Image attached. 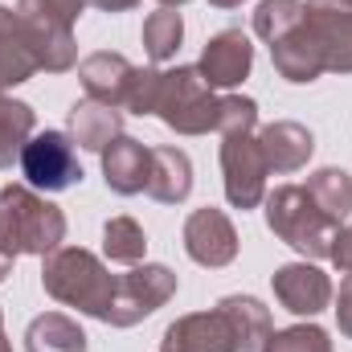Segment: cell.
<instances>
[{"label": "cell", "mask_w": 352, "mask_h": 352, "mask_svg": "<svg viewBox=\"0 0 352 352\" xmlns=\"http://www.w3.org/2000/svg\"><path fill=\"white\" fill-rule=\"evenodd\" d=\"M66 242V213L37 197L29 184H4L0 188V250L8 258L21 254H54Z\"/></svg>", "instance_id": "cell-1"}, {"label": "cell", "mask_w": 352, "mask_h": 352, "mask_svg": "<svg viewBox=\"0 0 352 352\" xmlns=\"http://www.w3.org/2000/svg\"><path fill=\"white\" fill-rule=\"evenodd\" d=\"M41 287H45L58 303L78 307L82 316L107 324V311H111L119 274H111V270L98 263L90 250H82V246H58L54 254H45Z\"/></svg>", "instance_id": "cell-2"}, {"label": "cell", "mask_w": 352, "mask_h": 352, "mask_svg": "<svg viewBox=\"0 0 352 352\" xmlns=\"http://www.w3.org/2000/svg\"><path fill=\"white\" fill-rule=\"evenodd\" d=\"M90 0H16V16L25 25V37L33 45L37 70L66 74L78 66V41L74 21L82 16Z\"/></svg>", "instance_id": "cell-3"}, {"label": "cell", "mask_w": 352, "mask_h": 352, "mask_svg": "<svg viewBox=\"0 0 352 352\" xmlns=\"http://www.w3.org/2000/svg\"><path fill=\"white\" fill-rule=\"evenodd\" d=\"M263 201H266V226L278 242H287L303 258H328L332 238H336L340 226L311 201V192L303 184H278Z\"/></svg>", "instance_id": "cell-4"}, {"label": "cell", "mask_w": 352, "mask_h": 352, "mask_svg": "<svg viewBox=\"0 0 352 352\" xmlns=\"http://www.w3.org/2000/svg\"><path fill=\"white\" fill-rule=\"evenodd\" d=\"M217 102L221 98L201 78L197 66H176V70H164L160 78L156 115L180 135H205V131H217Z\"/></svg>", "instance_id": "cell-5"}, {"label": "cell", "mask_w": 352, "mask_h": 352, "mask_svg": "<svg viewBox=\"0 0 352 352\" xmlns=\"http://www.w3.org/2000/svg\"><path fill=\"white\" fill-rule=\"evenodd\" d=\"M176 287H180V278H176L168 266H160V263L131 266L127 274H119V287H115L107 324L111 328H135L140 320H148L152 311H160L173 299Z\"/></svg>", "instance_id": "cell-6"}, {"label": "cell", "mask_w": 352, "mask_h": 352, "mask_svg": "<svg viewBox=\"0 0 352 352\" xmlns=\"http://www.w3.org/2000/svg\"><path fill=\"white\" fill-rule=\"evenodd\" d=\"M21 173L29 180V188H41V192H62V188L78 184L82 164L74 156V140L62 135V131L29 135L25 152H21Z\"/></svg>", "instance_id": "cell-7"}, {"label": "cell", "mask_w": 352, "mask_h": 352, "mask_svg": "<svg viewBox=\"0 0 352 352\" xmlns=\"http://www.w3.org/2000/svg\"><path fill=\"white\" fill-rule=\"evenodd\" d=\"M221 173H226V197L234 209H254L266 197V156L250 131L221 135Z\"/></svg>", "instance_id": "cell-8"}, {"label": "cell", "mask_w": 352, "mask_h": 352, "mask_svg": "<svg viewBox=\"0 0 352 352\" xmlns=\"http://www.w3.org/2000/svg\"><path fill=\"white\" fill-rule=\"evenodd\" d=\"M184 254L197 266H209V270L230 266L238 258V230H234V221L221 209H213V205L192 209L188 221H184Z\"/></svg>", "instance_id": "cell-9"}, {"label": "cell", "mask_w": 352, "mask_h": 352, "mask_svg": "<svg viewBox=\"0 0 352 352\" xmlns=\"http://www.w3.org/2000/svg\"><path fill=\"white\" fill-rule=\"evenodd\" d=\"M307 29L320 41L324 70L352 74V4L349 0H307Z\"/></svg>", "instance_id": "cell-10"}, {"label": "cell", "mask_w": 352, "mask_h": 352, "mask_svg": "<svg viewBox=\"0 0 352 352\" xmlns=\"http://www.w3.org/2000/svg\"><path fill=\"white\" fill-rule=\"evenodd\" d=\"M160 352H238V336H234V324L226 320L221 307L192 311V316H180L176 324L164 328Z\"/></svg>", "instance_id": "cell-11"}, {"label": "cell", "mask_w": 352, "mask_h": 352, "mask_svg": "<svg viewBox=\"0 0 352 352\" xmlns=\"http://www.w3.org/2000/svg\"><path fill=\"white\" fill-rule=\"evenodd\" d=\"M250 66H254L250 37L242 29H221V33H213L205 41V54H201V66L197 70H201V78L213 90L217 87L230 90V87H238V82L250 78Z\"/></svg>", "instance_id": "cell-12"}, {"label": "cell", "mask_w": 352, "mask_h": 352, "mask_svg": "<svg viewBox=\"0 0 352 352\" xmlns=\"http://www.w3.org/2000/svg\"><path fill=\"white\" fill-rule=\"evenodd\" d=\"M274 299L291 311V316H320L332 303V278L316 263H287L274 270L270 278Z\"/></svg>", "instance_id": "cell-13"}, {"label": "cell", "mask_w": 352, "mask_h": 352, "mask_svg": "<svg viewBox=\"0 0 352 352\" xmlns=\"http://www.w3.org/2000/svg\"><path fill=\"white\" fill-rule=\"evenodd\" d=\"M270 62H274L278 78H287V82H295V87H307V82H316L320 74H328V70H324L320 41H316L311 29H307V16H303L283 41L270 45Z\"/></svg>", "instance_id": "cell-14"}, {"label": "cell", "mask_w": 352, "mask_h": 352, "mask_svg": "<svg viewBox=\"0 0 352 352\" xmlns=\"http://www.w3.org/2000/svg\"><path fill=\"white\" fill-rule=\"evenodd\" d=\"M131 74H135V66L123 54H111V50H98V54H90V58L78 62V82L87 90V98L107 102V107H119V111L127 102Z\"/></svg>", "instance_id": "cell-15"}, {"label": "cell", "mask_w": 352, "mask_h": 352, "mask_svg": "<svg viewBox=\"0 0 352 352\" xmlns=\"http://www.w3.org/2000/svg\"><path fill=\"white\" fill-rule=\"evenodd\" d=\"M148 173H152V148H144L131 135H119L107 152H102V180L111 192L119 197H135L148 188Z\"/></svg>", "instance_id": "cell-16"}, {"label": "cell", "mask_w": 352, "mask_h": 352, "mask_svg": "<svg viewBox=\"0 0 352 352\" xmlns=\"http://www.w3.org/2000/svg\"><path fill=\"white\" fill-rule=\"evenodd\" d=\"M258 148H263L270 173H299L311 160L316 140H311V131L303 123L278 119V123H266L263 131H258Z\"/></svg>", "instance_id": "cell-17"}, {"label": "cell", "mask_w": 352, "mask_h": 352, "mask_svg": "<svg viewBox=\"0 0 352 352\" xmlns=\"http://www.w3.org/2000/svg\"><path fill=\"white\" fill-rule=\"evenodd\" d=\"M123 135V111L119 107H107V102H94L82 98L70 107V140L87 152H107L115 140Z\"/></svg>", "instance_id": "cell-18"}, {"label": "cell", "mask_w": 352, "mask_h": 352, "mask_svg": "<svg viewBox=\"0 0 352 352\" xmlns=\"http://www.w3.org/2000/svg\"><path fill=\"white\" fill-rule=\"evenodd\" d=\"M37 74V58H33V45L25 37V25L12 8L0 4V90L21 87Z\"/></svg>", "instance_id": "cell-19"}, {"label": "cell", "mask_w": 352, "mask_h": 352, "mask_svg": "<svg viewBox=\"0 0 352 352\" xmlns=\"http://www.w3.org/2000/svg\"><path fill=\"white\" fill-rule=\"evenodd\" d=\"M152 201L160 205H180L192 192V164L180 148H152V173H148V188Z\"/></svg>", "instance_id": "cell-20"}, {"label": "cell", "mask_w": 352, "mask_h": 352, "mask_svg": "<svg viewBox=\"0 0 352 352\" xmlns=\"http://www.w3.org/2000/svg\"><path fill=\"white\" fill-rule=\"evenodd\" d=\"M217 307L234 324L238 352H263V344L270 340V332H274V324H270V311H266L254 295H226Z\"/></svg>", "instance_id": "cell-21"}, {"label": "cell", "mask_w": 352, "mask_h": 352, "mask_svg": "<svg viewBox=\"0 0 352 352\" xmlns=\"http://www.w3.org/2000/svg\"><path fill=\"white\" fill-rule=\"evenodd\" d=\"M25 352H87V332L78 328V320L62 311H45L29 324Z\"/></svg>", "instance_id": "cell-22"}, {"label": "cell", "mask_w": 352, "mask_h": 352, "mask_svg": "<svg viewBox=\"0 0 352 352\" xmlns=\"http://www.w3.org/2000/svg\"><path fill=\"white\" fill-rule=\"evenodd\" d=\"M33 135V107L0 90V168H12Z\"/></svg>", "instance_id": "cell-23"}, {"label": "cell", "mask_w": 352, "mask_h": 352, "mask_svg": "<svg viewBox=\"0 0 352 352\" xmlns=\"http://www.w3.org/2000/svg\"><path fill=\"white\" fill-rule=\"evenodd\" d=\"M303 188L311 192V201H316L336 226L352 213V176L344 173V168H320V173L307 176Z\"/></svg>", "instance_id": "cell-24"}, {"label": "cell", "mask_w": 352, "mask_h": 352, "mask_svg": "<svg viewBox=\"0 0 352 352\" xmlns=\"http://www.w3.org/2000/svg\"><path fill=\"white\" fill-rule=\"evenodd\" d=\"M144 250H148V238L140 230L135 217H111L102 226V254L119 266H140L144 263Z\"/></svg>", "instance_id": "cell-25"}, {"label": "cell", "mask_w": 352, "mask_h": 352, "mask_svg": "<svg viewBox=\"0 0 352 352\" xmlns=\"http://www.w3.org/2000/svg\"><path fill=\"white\" fill-rule=\"evenodd\" d=\"M180 41H184V21L176 8H156L144 21V50L152 62H173Z\"/></svg>", "instance_id": "cell-26"}, {"label": "cell", "mask_w": 352, "mask_h": 352, "mask_svg": "<svg viewBox=\"0 0 352 352\" xmlns=\"http://www.w3.org/2000/svg\"><path fill=\"white\" fill-rule=\"evenodd\" d=\"M303 16H307V4H303V0H263V4L254 8V33L263 37L266 45H274V41H283Z\"/></svg>", "instance_id": "cell-27"}, {"label": "cell", "mask_w": 352, "mask_h": 352, "mask_svg": "<svg viewBox=\"0 0 352 352\" xmlns=\"http://www.w3.org/2000/svg\"><path fill=\"white\" fill-rule=\"evenodd\" d=\"M263 352H332V340L320 324H295V328L270 332Z\"/></svg>", "instance_id": "cell-28"}, {"label": "cell", "mask_w": 352, "mask_h": 352, "mask_svg": "<svg viewBox=\"0 0 352 352\" xmlns=\"http://www.w3.org/2000/svg\"><path fill=\"white\" fill-rule=\"evenodd\" d=\"M258 127V102L246 94H226L217 102V131L234 135V131H254Z\"/></svg>", "instance_id": "cell-29"}, {"label": "cell", "mask_w": 352, "mask_h": 352, "mask_svg": "<svg viewBox=\"0 0 352 352\" xmlns=\"http://www.w3.org/2000/svg\"><path fill=\"white\" fill-rule=\"evenodd\" d=\"M160 78H164V70H135V74H131V87H127L123 111H131V115H156Z\"/></svg>", "instance_id": "cell-30"}, {"label": "cell", "mask_w": 352, "mask_h": 352, "mask_svg": "<svg viewBox=\"0 0 352 352\" xmlns=\"http://www.w3.org/2000/svg\"><path fill=\"white\" fill-rule=\"evenodd\" d=\"M328 258L336 263V270H340V274H349V270H352V226L336 230V238H332V250H328Z\"/></svg>", "instance_id": "cell-31"}, {"label": "cell", "mask_w": 352, "mask_h": 352, "mask_svg": "<svg viewBox=\"0 0 352 352\" xmlns=\"http://www.w3.org/2000/svg\"><path fill=\"white\" fill-rule=\"evenodd\" d=\"M336 324H340V332L352 340V270L344 274L340 295H336Z\"/></svg>", "instance_id": "cell-32"}, {"label": "cell", "mask_w": 352, "mask_h": 352, "mask_svg": "<svg viewBox=\"0 0 352 352\" xmlns=\"http://www.w3.org/2000/svg\"><path fill=\"white\" fill-rule=\"evenodd\" d=\"M94 8H102V12H127V8H135L140 0H90Z\"/></svg>", "instance_id": "cell-33"}, {"label": "cell", "mask_w": 352, "mask_h": 352, "mask_svg": "<svg viewBox=\"0 0 352 352\" xmlns=\"http://www.w3.org/2000/svg\"><path fill=\"white\" fill-rule=\"evenodd\" d=\"M12 263H16V258H8V254H4V250H0V283H4V278H8V274H12Z\"/></svg>", "instance_id": "cell-34"}, {"label": "cell", "mask_w": 352, "mask_h": 352, "mask_svg": "<svg viewBox=\"0 0 352 352\" xmlns=\"http://www.w3.org/2000/svg\"><path fill=\"white\" fill-rule=\"evenodd\" d=\"M209 4H217V8H238L242 0H209Z\"/></svg>", "instance_id": "cell-35"}, {"label": "cell", "mask_w": 352, "mask_h": 352, "mask_svg": "<svg viewBox=\"0 0 352 352\" xmlns=\"http://www.w3.org/2000/svg\"><path fill=\"white\" fill-rule=\"evenodd\" d=\"M180 4H188V0H160V8H180Z\"/></svg>", "instance_id": "cell-36"}, {"label": "cell", "mask_w": 352, "mask_h": 352, "mask_svg": "<svg viewBox=\"0 0 352 352\" xmlns=\"http://www.w3.org/2000/svg\"><path fill=\"white\" fill-rule=\"evenodd\" d=\"M0 352H12V344L4 340V328H0Z\"/></svg>", "instance_id": "cell-37"}, {"label": "cell", "mask_w": 352, "mask_h": 352, "mask_svg": "<svg viewBox=\"0 0 352 352\" xmlns=\"http://www.w3.org/2000/svg\"><path fill=\"white\" fill-rule=\"evenodd\" d=\"M0 328H4V320H0Z\"/></svg>", "instance_id": "cell-38"}, {"label": "cell", "mask_w": 352, "mask_h": 352, "mask_svg": "<svg viewBox=\"0 0 352 352\" xmlns=\"http://www.w3.org/2000/svg\"><path fill=\"white\" fill-rule=\"evenodd\" d=\"M349 4H352V0H349Z\"/></svg>", "instance_id": "cell-39"}]
</instances>
